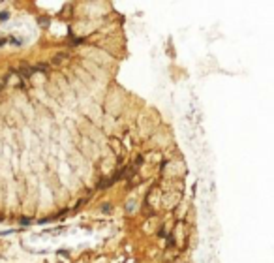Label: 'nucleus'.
<instances>
[{"mask_svg":"<svg viewBox=\"0 0 274 263\" xmlns=\"http://www.w3.org/2000/svg\"><path fill=\"white\" fill-rule=\"evenodd\" d=\"M8 17H9L8 11H2V13H0V19H2V21H4V19H8Z\"/></svg>","mask_w":274,"mask_h":263,"instance_id":"f257e3e1","label":"nucleus"}]
</instances>
